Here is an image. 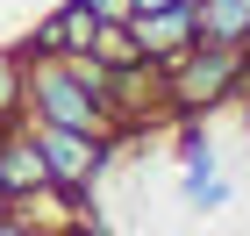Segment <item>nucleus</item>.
<instances>
[{"mask_svg":"<svg viewBox=\"0 0 250 236\" xmlns=\"http://www.w3.org/2000/svg\"><path fill=\"white\" fill-rule=\"evenodd\" d=\"M136 7H172V0H129V15H136Z\"/></svg>","mask_w":250,"mask_h":236,"instance_id":"1a4fd4ad","label":"nucleus"},{"mask_svg":"<svg viewBox=\"0 0 250 236\" xmlns=\"http://www.w3.org/2000/svg\"><path fill=\"white\" fill-rule=\"evenodd\" d=\"M193 29H200L208 43H243L250 0H193Z\"/></svg>","mask_w":250,"mask_h":236,"instance_id":"423d86ee","label":"nucleus"},{"mask_svg":"<svg viewBox=\"0 0 250 236\" xmlns=\"http://www.w3.org/2000/svg\"><path fill=\"white\" fill-rule=\"evenodd\" d=\"M29 143H36L43 172H50V193L64 208H86V193L100 186V172L115 165V136H100V129H64V122H29Z\"/></svg>","mask_w":250,"mask_h":236,"instance_id":"f03ea898","label":"nucleus"},{"mask_svg":"<svg viewBox=\"0 0 250 236\" xmlns=\"http://www.w3.org/2000/svg\"><path fill=\"white\" fill-rule=\"evenodd\" d=\"M157 107H172V115H208L214 100L236 93V79H243V43H186L172 64H157Z\"/></svg>","mask_w":250,"mask_h":236,"instance_id":"f257e3e1","label":"nucleus"},{"mask_svg":"<svg viewBox=\"0 0 250 236\" xmlns=\"http://www.w3.org/2000/svg\"><path fill=\"white\" fill-rule=\"evenodd\" d=\"M93 36H100V15L86 7V0H64L58 15L29 36V50H21V58H79V50H93Z\"/></svg>","mask_w":250,"mask_h":236,"instance_id":"39448f33","label":"nucleus"},{"mask_svg":"<svg viewBox=\"0 0 250 236\" xmlns=\"http://www.w3.org/2000/svg\"><path fill=\"white\" fill-rule=\"evenodd\" d=\"M86 7H93L100 21H129V0H86Z\"/></svg>","mask_w":250,"mask_h":236,"instance_id":"6e6552de","label":"nucleus"},{"mask_svg":"<svg viewBox=\"0 0 250 236\" xmlns=\"http://www.w3.org/2000/svg\"><path fill=\"white\" fill-rule=\"evenodd\" d=\"M122 29H129V43H136V58H143V64H172L186 43H200V29H193V0H172V7H136Z\"/></svg>","mask_w":250,"mask_h":236,"instance_id":"7ed1b4c3","label":"nucleus"},{"mask_svg":"<svg viewBox=\"0 0 250 236\" xmlns=\"http://www.w3.org/2000/svg\"><path fill=\"white\" fill-rule=\"evenodd\" d=\"M36 193H50V172H43V157H36V143H29V129H0V200L7 208H21V200H36Z\"/></svg>","mask_w":250,"mask_h":236,"instance_id":"20e7f679","label":"nucleus"},{"mask_svg":"<svg viewBox=\"0 0 250 236\" xmlns=\"http://www.w3.org/2000/svg\"><path fill=\"white\" fill-rule=\"evenodd\" d=\"M0 208H7V200H0Z\"/></svg>","mask_w":250,"mask_h":236,"instance_id":"9d476101","label":"nucleus"},{"mask_svg":"<svg viewBox=\"0 0 250 236\" xmlns=\"http://www.w3.org/2000/svg\"><path fill=\"white\" fill-rule=\"evenodd\" d=\"M21 122V50H0V129Z\"/></svg>","mask_w":250,"mask_h":236,"instance_id":"0eeeda50","label":"nucleus"}]
</instances>
